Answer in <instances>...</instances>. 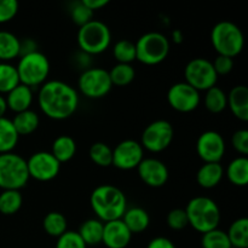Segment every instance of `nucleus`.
Here are the masks:
<instances>
[{"label":"nucleus","mask_w":248,"mask_h":248,"mask_svg":"<svg viewBox=\"0 0 248 248\" xmlns=\"http://www.w3.org/2000/svg\"><path fill=\"white\" fill-rule=\"evenodd\" d=\"M38 104L48 119L65 120L77 111L79 107V93L67 82L48 80L40 86Z\"/></svg>","instance_id":"1"},{"label":"nucleus","mask_w":248,"mask_h":248,"mask_svg":"<svg viewBox=\"0 0 248 248\" xmlns=\"http://www.w3.org/2000/svg\"><path fill=\"white\" fill-rule=\"evenodd\" d=\"M90 205L97 219L107 223L121 219L127 210V199L121 189L110 184H103L93 189Z\"/></svg>","instance_id":"2"},{"label":"nucleus","mask_w":248,"mask_h":248,"mask_svg":"<svg viewBox=\"0 0 248 248\" xmlns=\"http://www.w3.org/2000/svg\"><path fill=\"white\" fill-rule=\"evenodd\" d=\"M189 225L201 234L217 229L220 223V210L216 201L207 196H196L184 208Z\"/></svg>","instance_id":"3"},{"label":"nucleus","mask_w":248,"mask_h":248,"mask_svg":"<svg viewBox=\"0 0 248 248\" xmlns=\"http://www.w3.org/2000/svg\"><path fill=\"white\" fill-rule=\"evenodd\" d=\"M211 43L218 55L234 58L244 50L245 36L239 26L229 21H220L211 31Z\"/></svg>","instance_id":"4"},{"label":"nucleus","mask_w":248,"mask_h":248,"mask_svg":"<svg viewBox=\"0 0 248 248\" xmlns=\"http://www.w3.org/2000/svg\"><path fill=\"white\" fill-rule=\"evenodd\" d=\"M78 45L81 52L89 56L99 55L108 50L111 44V31L106 23L92 19L78 31Z\"/></svg>","instance_id":"5"},{"label":"nucleus","mask_w":248,"mask_h":248,"mask_svg":"<svg viewBox=\"0 0 248 248\" xmlns=\"http://www.w3.org/2000/svg\"><path fill=\"white\" fill-rule=\"evenodd\" d=\"M136 45V60L145 65L164 62L170 53V40L159 31H148L140 36Z\"/></svg>","instance_id":"6"},{"label":"nucleus","mask_w":248,"mask_h":248,"mask_svg":"<svg viewBox=\"0 0 248 248\" xmlns=\"http://www.w3.org/2000/svg\"><path fill=\"white\" fill-rule=\"evenodd\" d=\"M16 69L19 78V84L33 89L46 82V79L50 74V62L43 52L35 51L19 57Z\"/></svg>","instance_id":"7"},{"label":"nucleus","mask_w":248,"mask_h":248,"mask_svg":"<svg viewBox=\"0 0 248 248\" xmlns=\"http://www.w3.org/2000/svg\"><path fill=\"white\" fill-rule=\"evenodd\" d=\"M29 181L27 160L15 153L0 154V188L19 190Z\"/></svg>","instance_id":"8"},{"label":"nucleus","mask_w":248,"mask_h":248,"mask_svg":"<svg viewBox=\"0 0 248 248\" xmlns=\"http://www.w3.org/2000/svg\"><path fill=\"white\" fill-rule=\"evenodd\" d=\"M79 91L90 99H99L106 97L113 89L108 70L103 68L90 67L80 74L78 80Z\"/></svg>","instance_id":"9"},{"label":"nucleus","mask_w":248,"mask_h":248,"mask_svg":"<svg viewBox=\"0 0 248 248\" xmlns=\"http://www.w3.org/2000/svg\"><path fill=\"white\" fill-rule=\"evenodd\" d=\"M184 78L186 84L199 92L207 91L211 87L216 86L218 80L212 62L202 57L193 58L186 63L184 68Z\"/></svg>","instance_id":"10"},{"label":"nucleus","mask_w":248,"mask_h":248,"mask_svg":"<svg viewBox=\"0 0 248 248\" xmlns=\"http://www.w3.org/2000/svg\"><path fill=\"white\" fill-rule=\"evenodd\" d=\"M173 137L172 124L167 120H156L144 128L140 143L148 152L161 153L171 145Z\"/></svg>","instance_id":"11"},{"label":"nucleus","mask_w":248,"mask_h":248,"mask_svg":"<svg viewBox=\"0 0 248 248\" xmlns=\"http://www.w3.org/2000/svg\"><path fill=\"white\" fill-rule=\"evenodd\" d=\"M29 178L39 182H50L58 176L61 164L50 152H36L27 160Z\"/></svg>","instance_id":"12"},{"label":"nucleus","mask_w":248,"mask_h":248,"mask_svg":"<svg viewBox=\"0 0 248 248\" xmlns=\"http://www.w3.org/2000/svg\"><path fill=\"white\" fill-rule=\"evenodd\" d=\"M167 102L176 111L191 113L200 106V92L186 81L177 82L170 87L167 92Z\"/></svg>","instance_id":"13"},{"label":"nucleus","mask_w":248,"mask_h":248,"mask_svg":"<svg viewBox=\"0 0 248 248\" xmlns=\"http://www.w3.org/2000/svg\"><path fill=\"white\" fill-rule=\"evenodd\" d=\"M144 159V149L135 140H125L113 149V166L123 171L137 169Z\"/></svg>","instance_id":"14"},{"label":"nucleus","mask_w":248,"mask_h":248,"mask_svg":"<svg viewBox=\"0 0 248 248\" xmlns=\"http://www.w3.org/2000/svg\"><path fill=\"white\" fill-rule=\"evenodd\" d=\"M196 153L199 157L207 162H220L225 154V140L217 131H205L196 142Z\"/></svg>","instance_id":"15"},{"label":"nucleus","mask_w":248,"mask_h":248,"mask_svg":"<svg viewBox=\"0 0 248 248\" xmlns=\"http://www.w3.org/2000/svg\"><path fill=\"white\" fill-rule=\"evenodd\" d=\"M137 172L143 183L150 188H160L165 186L170 177L166 165L155 157H144L138 165Z\"/></svg>","instance_id":"16"},{"label":"nucleus","mask_w":248,"mask_h":248,"mask_svg":"<svg viewBox=\"0 0 248 248\" xmlns=\"http://www.w3.org/2000/svg\"><path fill=\"white\" fill-rule=\"evenodd\" d=\"M132 240V234L121 219L104 223L102 244L107 248H126Z\"/></svg>","instance_id":"17"},{"label":"nucleus","mask_w":248,"mask_h":248,"mask_svg":"<svg viewBox=\"0 0 248 248\" xmlns=\"http://www.w3.org/2000/svg\"><path fill=\"white\" fill-rule=\"evenodd\" d=\"M228 96V107L239 120L248 121V89L245 85H237L230 90Z\"/></svg>","instance_id":"18"},{"label":"nucleus","mask_w":248,"mask_h":248,"mask_svg":"<svg viewBox=\"0 0 248 248\" xmlns=\"http://www.w3.org/2000/svg\"><path fill=\"white\" fill-rule=\"evenodd\" d=\"M5 101H6L7 109L14 113L17 114L26 111L31 109V103H33V91L31 87L19 84L6 94Z\"/></svg>","instance_id":"19"},{"label":"nucleus","mask_w":248,"mask_h":248,"mask_svg":"<svg viewBox=\"0 0 248 248\" xmlns=\"http://www.w3.org/2000/svg\"><path fill=\"white\" fill-rule=\"evenodd\" d=\"M224 177V169L220 162H207L199 169L196 182L203 189L216 188Z\"/></svg>","instance_id":"20"},{"label":"nucleus","mask_w":248,"mask_h":248,"mask_svg":"<svg viewBox=\"0 0 248 248\" xmlns=\"http://www.w3.org/2000/svg\"><path fill=\"white\" fill-rule=\"evenodd\" d=\"M121 220L127 227L131 234H140L145 232L150 224L149 213L142 207L127 208L124 213Z\"/></svg>","instance_id":"21"},{"label":"nucleus","mask_w":248,"mask_h":248,"mask_svg":"<svg viewBox=\"0 0 248 248\" xmlns=\"http://www.w3.org/2000/svg\"><path fill=\"white\" fill-rule=\"evenodd\" d=\"M103 227L104 223L97 218L87 219L80 225L78 234L82 239L86 246H97L102 244L103 237Z\"/></svg>","instance_id":"22"},{"label":"nucleus","mask_w":248,"mask_h":248,"mask_svg":"<svg viewBox=\"0 0 248 248\" xmlns=\"http://www.w3.org/2000/svg\"><path fill=\"white\" fill-rule=\"evenodd\" d=\"M50 153L56 157V160L60 164L68 162L75 156V153H77V143H75L74 138H72L70 136H58L53 140L52 149H51Z\"/></svg>","instance_id":"23"},{"label":"nucleus","mask_w":248,"mask_h":248,"mask_svg":"<svg viewBox=\"0 0 248 248\" xmlns=\"http://www.w3.org/2000/svg\"><path fill=\"white\" fill-rule=\"evenodd\" d=\"M229 182L235 186H246L248 184V159L246 156L235 157L224 171Z\"/></svg>","instance_id":"24"},{"label":"nucleus","mask_w":248,"mask_h":248,"mask_svg":"<svg viewBox=\"0 0 248 248\" xmlns=\"http://www.w3.org/2000/svg\"><path fill=\"white\" fill-rule=\"evenodd\" d=\"M11 121L19 137L31 135L33 132H35L36 128L39 127V124H40L39 115L31 109L17 113Z\"/></svg>","instance_id":"25"},{"label":"nucleus","mask_w":248,"mask_h":248,"mask_svg":"<svg viewBox=\"0 0 248 248\" xmlns=\"http://www.w3.org/2000/svg\"><path fill=\"white\" fill-rule=\"evenodd\" d=\"M19 57V39L14 33L0 31V62H7Z\"/></svg>","instance_id":"26"},{"label":"nucleus","mask_w":248,"mask_h":248,"mask_svg":"<svg viewBox=\"0 0 248 248\" xmlns=\"http://www.w3.org/2000/svg\"><path fill=\"white\" fill-rule=\"evenodd\" d=\"M18 140L19 136L15 130L12 121L7 118L0 119V154L12 153Z\"/></svg>","instance_id":"27"},{"label":"nucleus","mask_w":248,"mask_h":248,"mask_svg":"<svg viewBox=\"0 0 248 248\" xmlns=\"http://www.w3.org/2000/svg\"><path fill=\"white\" fill-rule=\"evenodd\" d=\"M232 247L248 248V219L246 217L234 220L227 232Z\"/></svg>","instance_id":"28"},{"label":"nucleus","mask_w":248,"mask_h":248,"mask_svg":"<svg viewBox=\"0 0 248 248\" xmlns=\"http://www.w3.org/2000/svg\"><path fill=\"white\" fill-rule=\"evenodd\" d=\"M205 97H203V103H205L206 109L210 113L219 114L224 111L228 107V96L220 87L217 85L211 87L210 90L205 91Z\"/></svg>","instance_id":"29"},{"label":"nucleus","mask_w":248,"mask_h":248,"mask_svg":"<svg viewBox=\"0 0 248 248\" xmlns=\"http://www.w3.org/2000/svg\"><path fill=\"white\" fill-rule=\"evenodd\" d=\"M109 78L113 86H127L135 80L136 72L132 64L116 63L110 70H108Z\"/></svg>","instance_id":"30"},{"label":"nucleus","mask_w":248,"mask_h":248,"mask_svg":"<svg viewBox=\"0 0 248 248\" xmlns=\"http://www.w3.org/2000/svg\"><path fill=\"white\" fill-rule=\"evenodd\" d=\"M19 85L16 65L7 62H0V94H7Z\"/></svg>","instance_id":"31"},{"label":"nucleus","mask_w":248,"mask_h":248,"mask_svg":"<svg viewBox=\"0 0 248 248\" xmlns=\"http://www.w3.org/2000/svg\"><path fill=\"white\" fill-rule=\"evenodd\" d=\"M23 203V198L19 190H2L0 194V213L12 216L19 211Z\"/></svg>","instance_id":"32"},{"label":"nucleus","mask_w":248,"mask_h":248,"mask_svg":"<svg viewBox=\"0 0 248 248\" xmlns=\"http://www.w3.org/2000/svg\"><path fill=\"white\" fill-rule=\"evenodd\" d=\"M44 230L52 237H60L67 232V218L60 212H50L43 220Z\"/></svg>","instance_id":"33"},{"label":"nucleus","mask_w":248,"mask_h":248,"mask_svg":"<svg viewBox=\"0 0 248 248\" xmlns=\"http://www.w3.org/2000/svg\"><path fill=\"white\" fill-rule=\"evenodd\" d=\"M89 156L92 162L99 167H109L113 165V149L103 142H97L90 147Z\"/></svg>","instance_id":"34"},{"label":"nucleus","mask_w":248,"mask_h":248,"mask_svg":"<svg viewBox=\"0 0 248 248\" xmlns=\"http://www.w3.org/2000/svg\"><path fill=\"white\" fill-rule=\"evenodd\" d=\"M113 55L118 63L124 64H131L133 61H136V45L132 41L127 39L116 41L113 47Z\"/></svg>","instance_id":"35"},{"label":"nucleus","mask_w":248,"mask_h":248,"mask_svg":"<svg viewBox=\"0 0 248 248\" xmlns=\"http://www.w3.org/2000/svg\"><path fill=\"white\" fill-rule=\"evenodd\" d=\"M201 246L202 248H232L227 232H223L218 228L202 234Z\"/></svg>","instance_id":"36"},{"label":"nucleus","mask_w":248,"mask_h":248,"mask_svg":"<svg viewBox=\"0 0 248 248\" xmlns=\"http://www.w3.org/2000/svg\"><path fill=\"white\" fill-rule=\"evenodd\" d=\"M70 17L77 26L82 27L93 19V12L87 9L81 1H78L70 7Z\"/></svg>","instance_id":"37"},{"label":"nucleus","mask_w":248,"mask_h":248,"mask_svg":"<svg viewBox=\"0 0 248 248\" xmlns=\"http://www.w3.org/2000/svg\"><path fill=\"white\" fill-rule=\"evenodd\" d=\"M55 248H87L78 232L67 230L63 235L57 237Z\"/></svg>","instance_id":"38"},{"label":"nucleus","mask_w":248,"mask_h":248,"mask_svg":"<svg viewBox=\"0 0 248 248\" xmlns=\"http://www.w3.org/2000/svg\"><path fill=\"white\" fill-rule=\"evenodd\" d=\"M166 223L172 230H183L189 225L188 217L184 208H174L169 212L166 217Z\"/></svg>","instance_id":"39"},{"label":"nucleus","mask_w":248,"mask_h":248,"mask_svg":"<svg viewBox=\"0 0 248 248\" xmlns=\"http://www.w3.org/2000/svg\"><path fill=\"white\" fill-rule=\"evenodd\" d=\"M18 9L19 5L16 0H0V24L14 19Z\"/></svg>","instance_id":"40"},{"label":"nucleus","mask_w":248,"mask_h":248,"mask_svg":"<svg viewBox=\"0 0 248 248\" xmlns=\"http://www.w3.org/2000/svg\"><path fill=\"white\" fill-rule=\"evenodd\" d=\"M232 144L241 156H246L248 154V131L244 128L235 131L232 137Z\"/></svg>","instance_id":"41"},{"label":"nucleus","mask_w":248,"mask_h":248,"mask_svg":"<svg viewBox=\"0 0 248 248\" xmlns=\"http://www.w3.org/2000/svg\"><path fill=\"white\" fill-rule=\"evenodd\" d=\"M212 65L218 77L219 75H228L234 69V60L230 57H227V56L218 55L216 57V60L212 62Z\"/></svg>","instance_id":"42"},{"label":"nucleus","mask_w":248,"mask_h":248,"mask_svg":"<svg viewBox=\"0 0 248 248\" xmlns=\"http://www.w3.org/2000/svg\"><path fill=\"white\" fill-rule=\"evenodd\" d=\"M38 45L33 39H24V40H19V57L22 56L29 55L35 51H38Z\"/></svg>","instance_id":"43"},{"label":"nucleus","mask_w":248,"mask_h":248,"mask_svg":"<svg viewBox=\"0 0 248 248\" xmlns=\"http://www.w3.org/2000/svg\"><path fill=\"white\" fill-rule=\"evenodd\" d=\"M147 248H176L173 242L165 236L154 237L149 241Z\"/></svg>","instance_id":"44"},{"label":"nucleus","mask_w":248,"mask_h":248,"mask_svg":"<svg viewBox=\"0 0 248 248\" xmlns=\"http://www.w3.org/2000/svg\"><path fill=\"white\" fill-rule=\"evenodd\" d=\"M82 4L87 7V9L91 10L92 12L96 11V10L102 9V7L107 6L109 4V0H81Z\"/></svg>","instance_id":"45"},{"label":"nucleus","mask_w":248,"mask_h":248,"mask_svg":"<svg viewBox=\"0 0 248 248\" xmlns=\"http://www.w3.org/2000/svg\"><path fill=\"white\" fill-rule=\"evenodd\" d=\"M171 38H172V41H173L174 44H181V43H183L184 36H183V33H182L179 29H174L171 34Z\"/></svg>","instance_id":"46"},{"label":"nucleus","mask_w":248,"mask_h":248,"mask_svg":"<svg viewBox=\"0 0 248 248\" xmlns=\"http://www.w3.org/2000/svg\"><path fill=\"white\" fill-rule=\"evenodd\" d=\"M7 110L6 101H5V97L0 94V119L5 118V113Z\"/></svg>","instance_id":"47"},{"label":"nucleus","mask_w":248,"mask_h":248,"mask_svg":"<svg viewBox=\"0 0 248 248\" xmlns=\"http://www.w3.org/2000/svg\"><path fill=\"white\" fill-rule=\"evenodd\" d=\"M232 248H234V247H232Z\"/></svg>","instance_id":"48"}]
</instances>
